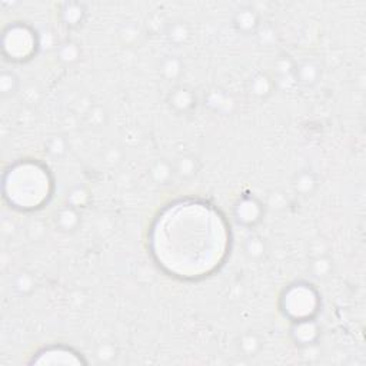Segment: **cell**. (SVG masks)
<instances>
[{"label":"cell","mask_w":366,"mask_h":366,"mask_svg":"<svg viewBox=\"0 0 366 366\" xmlns=\"http://www.w3.org/2000/svg\"><path fill=\"white\" fill-rule=\"evenodd\" d=\"M309 272L319 281H324V279H328L333 273V261L325 253L316 255L311 259Z\"/></svg>","instance_id":"obj_25"},{"label":"cell","mask_w":366,"mask_h":366,"mask_svg":"<svg viewBox=\"0 0 366 366\" xmlns=\"http://www.w3.org/2000/svg\"><path fill=\"white\" fill-rule=\"evenodd\" d=\"M322 77V66L316 59H304L295 63L293 79L295 83L304 88H313Z\"/></svg>","instance_id":"obj_11"},{"label":"cell","mask_w":366,"mask_h":366,"mask_svg":"<svg viewBox=\"0 0 366 366\" xmlns=\"http://www.w3.org/2000/svg\"><path fill=\"white\" fill-rule=\"evenodd\" d=\"M319 178L313 170L304 169L299 170L298 174L292 178V187L295 193L302 198H309L318 190Z\"/></svg>","instance_id":"obj_16"},{"label":"cell","mask_w":366,"mask_h":366,"mask_svg":"<svg viewBox=\"0 0 366 366\" xmlns=\"http://www.w3.org/2000/svg\"><path fill=\"white\" fill-rule=\"evenodd\" d=\"M40 48V37L35 28L24 21L5 28L2 35V53L6 60L25 63L33 59Z\"/></svg>","instance_id":"obj_4"},{"label":"cell","mask_w":366,"mask_h":366,"mask_svg":"<svg viewBox=\"0 0 366 366\" xmlns=\"http://www.w3.org/2000/svg\"><path fill=\"white\" fill-rule=\"evenodd\" d=\"M279 306L291 322L312 319L320 312L322 299L319 291L312 284L299 281L286 286L281 295Z\"/></svg>","instance_id":"obj_3"},{"label":"cell","mask_w":366,"mask_h":366,"mask_svg":"<svg viewBox=\"0 0 366 366\" xmlns=\"http://www.w3.org/2000/svg\"><path fill=\"white\" fill-rule=\"evenodd\" d=\"M92 202V193L84 185H76L73 186L66 195V205L83 210L88 208Z\"/></svg>","instance_id":"obj_26"},{"label":"cell","mask_w":366,"mask_h":366,"mask_svg":"<svg viewBox=\"0 0 366 366\" xmlns=\"http://www.w3.org/2000/svg\"><path fill=\"white\" fill-rule=\"evenodd\" d=\"M174 169H175V176H178L182 181H190L198 176L202 169V163L198 156L192 154H183L174 161Z\"/></svg>","instance_id":"obj_17"},{"label":"cell","mask_w":366,"mask_h":366,"mask_svg":"<svg viewBox=\"0 0 366 366\" xmlns=\"http://www.w3.org/2000/svg\"><path fill=\"white\" fill-rule=\"evenodd\" d=\"M53 195L51 170L37 161L13 163L3 176V198L20 212H33L45 206Z\"/></svg>","instance_id":"obj_2"},{"label":"cell","mask_w":366,"mask_h":366,"mask_svg":"<svg viewBox=\"0 0 366 366\" xmlns=\"http://www.w3.org/2000/svg\"><path fill=\"white\" fill-rule=\"evenodd\" d=\"M244 252L250 261H262L268 253V242L264 236L252 233L244 242Z\"/></svg>","instance_id":"obj_22"},{"label":"cell","mask_w":366,"mask_h":366,"mask_svg":"<svg viewBox=\"0 0 366 366\" xmlns=\"http://www.w3.org/2000/svg\"><path fill=\"white\" fill-rule=\"evenodd\" d=\"M147 175L155 185L167 186L175 178L174 162H169L167 159H163V158L156 159L152 165L149 166Z\"/></svg>","instance_id":"obj_18"},{"label":"cell","mask_w":366,"mask_h":366,"mask_svg":"<svg viewBox=\"0 0 366 366\" xmlns=\"http://www.w3.org/2000/svg\"><path fill=\"white\" fill-rule=\"evenodd\" d=\"M163 35L172 46L181 48V46L187 45V43L192 40L193 32H192V28L186 20L175 19V20L167 21L166 26H165V30H163Z\"/></svg>","instance_id":"obj_15"},{"label":"cell","mask_w":366,"mask_h":366,"mask_svg":"<svg viewBox=\"0 0 366 366\" xmlns=\"http://www.w3.org/2000/svg\"><path fill=\"white\" fill-rule=\"evenodd\" d=\"M265 217V205L253 195H245L233 206L236 223L245 228H255Z\"/></svg>","instance_id":"obj_5"},{"label":"cell","mask_w":366,"mask_h":366,"mask_svg":"<svg viewBox=\"0 0 366 366\" xmlns=\"http://www.w3.org/2000/svg\"><path fill=\"white\" fill-rule=\"evenodd\" d=\"M45 147L51 158L60 159V158L66 156L68 150H69V142L63 135H53L48 139Z\"/></svg>","instance_id":"obj_29"},{"label":"cell","mask_w":366,"mask_h":366,"mask_svg":"<svg viewBox=\"0 0 366 366\" xmlns=\"http://www.w3.org/2000/svg\"><path fill=\"white\" fill-rule=\"evenodd\" d=\"M230 248L223 214L208 202L179 201L159 213L150 230V250L170 276L201 279L217 271Z\"/></svg>","instance_id":"obj_1"},{"label":"cell","mask_w":366,"mask_h":366,"mask_svg":"<svg viewBox=\"0 0 366 366\" xmlns=\"http://www.w3.org/2000/svg\"><path fill=\"white\" fill-rule=\"evenodd\" d=\"M320 333H322V329H320V325L316 320V318L295 320L292 322L291 329H289V336L292 342L300 349L318 345V342L320 339Z\"/></svg>","instance_id":"obj_7"},{"label":"cell","mask_w":366,"mask_h":366,"mask_svg":"<svg viewBox=\"0 0 366 366\" xmlns=\"http://www.w3.org/2000/svg\"><path fill=\"white\" fill-rule=\"evenodd\" d=\"M82 46L80 43L72 39L64 40L56 46V59L63 66H73L82 59Z\"/></svg>","instance_id":"obj_19"},{"label":"cell","mask_w":366,"mask_h":366,"mask_svg":"<svg viewBox=\"0 0 366 366\" xmlns=\"http://www.w3.org/2000/svg\"><path fill=\"white\" fill-rule=\"evenodd\" d=\"M53 223L56 229L62 233H75L82 225L80 210L64 203L60 209H57L53 214Z\"/></svg>","instance_id":"obj_14"},{"label":"cell","mask_w":366,"mask_h":366,"mask_svg":"<svg viewBox=\"0 0 366 366\" xmlns=\"http://www.w3.org/2000/svg\"><path fill=\"white\" fill-rule=\"evenodd\" d=\"M205 107L217 115H232L236 111L235 96L222 88H212L206 92L203 99Z\"/></svg>","instance_id":"obj_9"},{"label":"cell","mask_w":366,"mask_h":366,"mask_svg":"<svg viewBox=\"0 0 366 366\" xmlns=\"http://www.w3.org/2000/svg\"><path fill=\"white\" fill-rule=\"evenodd\" d=\"M166 102L172 111L178 115H189L198 106V96L187 84H175L166 96Z\"/></svg>","instance_id":"obj_8"},{"label":"cell","mask_w":366,"mask_h":366,"mask_svg":"<svg viewBox=\"0 0 366 366\" xmlns=\"http://www.w3.org/2000/svg\"><path fill=\"white\" fill-rule=\"evenodd\" d=\"M20 89V79L13 71L3 69L0 72V95L2 98H12Z\"/></svg>","instance_id":"obj_27"},{"label":"cell","mask_w":366,"mask_h":366,"mask_svg":"<svg viewBox=\"0 0 366 366\" xmlns=\"http://www.w3.org/2000/svg\"><path fill=\"white\" fill-rule=\"evenodd\" d=\"M83 122L91 129L99 131V129H103L107 122H109V115H107V111L102 104L91 103L88 109L83 112Z\"/></svg>","instance_id":"obj_23"},{"label":"cell","mask_w":366,"mask_h":366,"mask_svg":"<svg viewBox=\"0 0 366 366\" xmlns=\"http://www.w3.org/2000/svg\"><path fill=\"white\" fill-rule=\"evenodd\" d=\"M295 63L296 62H293L289 56H285V55L276 60V63H275L276 76H277V79H275L276 84H277V82H286V79H292L295 82V79H293Z\"/></svg>","instance_id":"obj_31"},{"label":"cell","mask_w":366,"mask_h":366,"mask_svg":"<svg viewBox=\"0 0 366 366\" xmlns=\"http://www.w3.org/2000/svg\"><path fill=\"white\" fill-rule=\"evenodd\" d=\"M256 37H257V43H259V45L265 49H272L277 45V42H279V35H277V30L276 28L269 24V21H262L259 29L256 30Z\"/></svg>","instance_id":"obj_28"},{"label":"cell","mask_w":366,"mask_h":366,"mask_svg":"<svg viewBox=\"0 0 366 366\" xmlns=\"http://www.w3.org/2000/svg\"><path fill=\"white\" fill-rule=\"evenodd\" d=\"M142 30L140 28L135 24V21H126L119 29V39L122 42V45L125 46H135L136 43L140 40Z\"/></svg>","instance_id":"obj_30"},{"label":"cell","mask_w":366,"mask_h":366,"mask_svg":"<svg viewBox=\"0 0 366 366\" xmlns=\"http://www.w3.org/2000/svg\"><path fill=\"white\" fill-rule=\"evenodd\" d=\"M86 359L73 348L53 345L40 349L30 365H86Z\"/></svg>","instance_id":"obj_6"},{"label":"cell","mask_w":366,"mask_h":366,"mask_svg":"<svg viewBox=\"0 0 366 366\" xmlns=\"http://www.w3.org/2000/svg\"><path fill=\"white\" fill-rule=\"evenodd\" d=\"M248 93L255 100H266L276 89L275 77L266 72L255 73L248 82Z\"/></svg>","instance_id":"obj_13"},{"label":"cell","mask_w":366,"mask_h":366,"mask_svg":"<svg viewBox=\"0 0 366 366\" xmlns=\"http://www.w3.org/2000/svg\"><path fill=\"white\" fill-rule=\"evenodd\" d=\"M159 73L166 82H176L185 73V64L178 56H165L159 62Z\"/></svg>","instance_id":"obj_21"},{"label":"cell","mask_w":366,"mask_h":366,"mask_svg":"<svg viewBox=\"0 0 366 366\" xmlns=\"http://www.w3.org/2000/svg\"><path fill=\"white\" fill-rule=\"evenodd\" d=\"M262 24L259 12L252 6H241L236 9L232 17L235 30L242 35H255Z\"/></svg>","instance_id":"obj_10"},{"label":"cell","mask_w":366,"mask_h":366,"mask_svg":"<svg viewBox=\"0 0 366 366\" xmlns=\"http://www.w3.org/2000/svg\"><path fill=\"white\" fill-rule=\"evenodd\" d=\"M10 286L17 296H28L36 289V279L30 272L20 271L12 277Z\"/></svg>","instance_id":"obj_24"},{"label":"cell","mask_w":366,"mask_h":366,"mask_svg":"<svg viewBox=\"0 0 366 366\" xmlns=\"http://www.w3.org/2000/svg\"><path fill=\"white\" fill-rule=\"evenodd\" d=\"M118 358V348L112 342H102L96 348V359L100 363H111Z\"/></svg>","instance_id":"obj_32"},{"label":"cell","mask_w":366,"mask_h":366,"mask_svg":"<svg viewBox=\"0 0 366 366\" xmlns=\"http://www.w3.org/2000/svg\"><path fill=\"white\" fill-rule=\"evenodd\" d=\"M264 347V340L259 333L256 332H245L242 333L238 340H236V348H238V352L242 358H255L257 354L261 352Z\"/></svg>","instance_id":"obj_20"},{"label":"cell","mask_w":366,"mask_h":366,"mask_svg":"<svg viewBox=\"0 0 366 366\" xmlns=\"http://www.w3.org/2000/svg\"><path fill=\"white\" fill-rule=\"evenodd\" d=\"M59 17L62 25L68 29H79L84 25L88 17V9L80 2H64L59 8Z\"/></svg>","instance_id":"obj_12"}]
</instances>
